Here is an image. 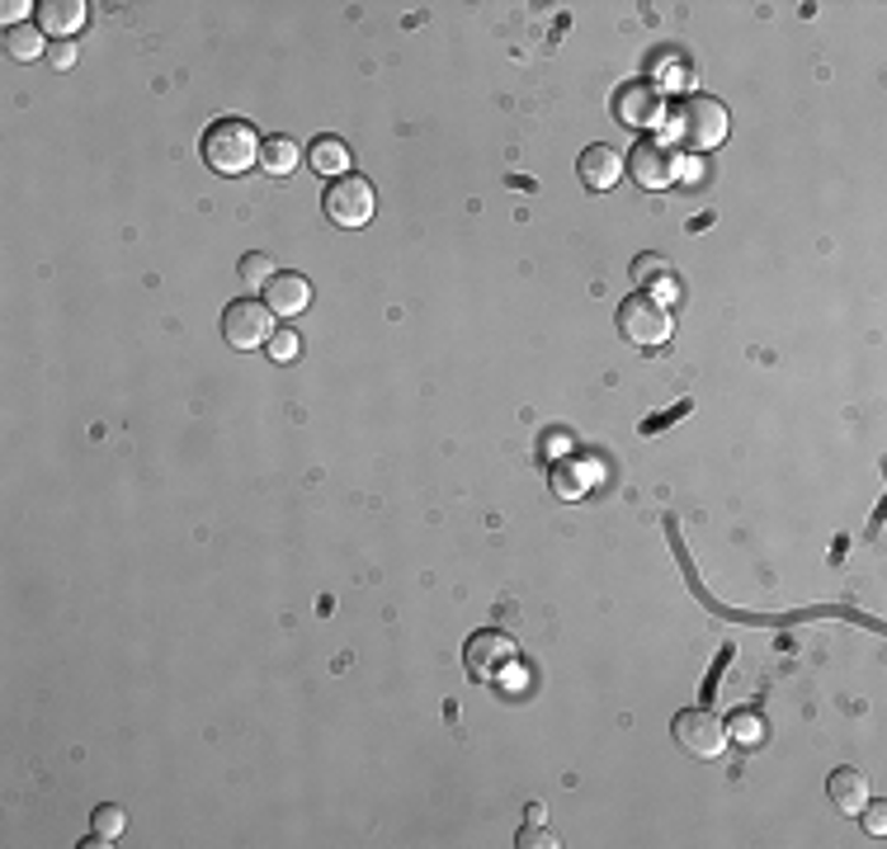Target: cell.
Listing matches in <instances>:
<instances>
[{"instance_id": "cell-5", "label": "cell", "mask_w": 887, "mask_h": 849, "mask_svg": "<svg viewBox=\"0 0 887 849\" xmlns=\"http://www.w3.org/2000/svg\"><path fill=\"white\" fill-rule=\"evenodd\" d=\"M675 742L685 755L694 760H718L727 750V722H718L708 713V708H685V713H675Z\"/></svg>"}, {"instance_id": "cell-6", "label": "cell", "mask_w": 887, "mask_h": 849, "mask_svg": "<svg viewBox=\"0 0 887 849\" xmlns=\"http://www.w3.org/2000/svg\"><path fill=\"white\" fill-rule=\"evenodd\" d=\"M624 170H632V180H638L642 189H671L680 180V151L671 147V142H661V137H642L638 147H632V156L624 161Z\"/></svg>"}, {"instance_id": "cell-13", "label": "cell", "mask_w": 887, "mask_h": 849, "mask_svg": "<svg viewBox=\"0 0 887 849\" xmlns=\"http://www.w3.org/2000/svg\"><path fill=\"white\" fill-rule=\"evenodd\" d=\"M827 793H831V802H835V812L860 816V807L868 802V783H864L860 769H835V774L827 779Z\"/></svg>"}, {"instance_id": "cell-12", "label": "cell", "mask_w": 887, "mask_h": 849, "mask_svg": "<svg viewBox=\"0 0 887 849\" xmlns=\"http://www.w3.org/2000/svg\"><path fill=\"white\" fill-rule=\"evenodd\" d=\"M38 10V29H47V34H57L61 43H67V34H76V29L86 24V0H43Z\"/></svg>"}, {"instance_id": "cell-22", "label": "cell", "mask_w": 887, "mask_h": 849, "mask_svg": "<svg viewBox=\"0 0 887 849\" xmlns=\"http://www.w3.org/2000/svg\"><path fill=\"white\" fill-rule=\"evenodd\" d=\"M860 816H864V830H868V836H883V830H887V807H883V802H864Z\"/></svg>"}, {"instance_id": "cell-17", "label": "cell", "mask_w": 887, "mask_h": 849, "mask_svg": "<svg viewBox=\"0 0 887 849\" xmlns=\"http://www.w3.org/2000/svg\"><path fill=\"white\" fill-rule=\"evenodd\" d=\"M727 742H737V746H760V742H765V717L741 708V713L727 722Z\"/></svg>"}, {"instance_id": "cell-3", "label": "cell", "mask_w": 887, "mask_h": 849, "mask_svg": "<svg viewBox=\"0 0 887 849\" xmlns=\"http://www.w3.org/2000/svg\"><path fill=\"white\" fill-rule=\"evenodd\" d=\"M671 330H675V317L661 297H652V293L624 297V307H619V336L624 340H632L638 350H656V344L671 340Z\"/></svg>"}, {"instance_id": "cell-21", "label": "cell", "mask_w": 887, "mask_h": 849, "mask_svg": "<svg viewBox=\"0 0 887 849\" xmlns=\"http://www.w3.org/2000/svg\"><path fill=\"white\" fill-rule=\"evenodd\" d=\"M632 279L638 283H671V260H661V256H638L632 260Z\"/></svg>"}, {"instance_id": "cell-24", "label": "cell", "mask_w": 887, "mask_h": 849, "mask_svg": "<svg viewBox=\"0 0 887 849\" xmlns=\"http://www.w3.org/2000/svg\"><path fill=\"white\" fill-rule=\"evenodd\" d=\"M519 845L525 849H548V845H558L548 836V830H538V822H529V830H519Z\"/></svg>"}, {"instance_id": "cell-8", "label": "cell", "mask_w": 887, "mask_h": 849, "mask_svg": "<svg viewBox=\"0 0 887 849\" xmlns=\"http://www.w3.org/2000/svg\"><path fill=\"white\" fill-rule=\"evenodd\" d=\"M515 666V642L505 633H478L468 642V670L472 680H501V670Z\"/></svg>"}, {"instance_id": "cell-4", "label": "cell", "mask_w": 887, "mask_h": 849, "mask_svg": "<svg viewBox=\"0 0 887 849\" xmlns=\"http://www.w3.org/2000/svg\"><path fill=\"white\" fill-rule=\"evenodd\" d=\"M269 336H274V312L265 303H256V297L227 303V312H222V340L232 350H260V344H269Z\"/></svg>"}, {"instance_id": "cell-9", "label": "cell", "mask_w": 887, "mask_h": 849, "mask_svg": "<svg viewBox=\"0 0 887 849\" xmlns=\"http://www.w3.org/2000/svg\"><path fill=\"white\" fill-rule=\"evenodd\" d=\"M265 307L274 312V317L293 321L297 312L312 307V283L303 274H274V279L265 283Z\"/></svg>"}, {"instance_id": "cell-20", "label": "cell", "mask_w": 887, "mask_h": 849, "mask_svg": "<svg viewBox=\"0 0 887 849\" xmlns=\"http://www.w3.org/2000/svg\"><path fill=\"white\" fill-rule=\"evenodd\" d=\"M123 826H128V816H123V807H100V812H94V836H100V840L114 845V840L123 836Z\"/></svg>"}, {"instance_id": "cell-14", "label": "cell", "mask_w": 887, "mask_h": 849, "mask_svg": "<svg viewBox=\"0 0 887 849\" xmlns=\"http://www.w3.org/2000/svg\"><path fill=\"white\" fill-rule=\"evenodd\" d=\"M307 166L316 170V176H326V180H340V176H350V147H345L340 137H316Z\"/></svg>"}, {"instance_id": "cell-23", "label": "cell", "mask_w": 887, "mask_h": 849, "mask_svg": "<svg viewBox=\"0 0 887 849\" xmlns=\"http://www.w3.org/2000/svg\"><path fill=\"white\" fill-rule=\"evenodd\" d=\"M71 61H76V47H71V38H67V43H57V47H47V67H53V71H67Z\"/></svg>"}, {"instance_id": "cell-10", "label": "cell", "mask_w": 887, "mask_h": 849, "mask_svg": "<svg viewBox=\"0 0 887 849\" xmlns=\"http://www.w3.org/2000/svg\"><path fill=\"white\" fill-rule=\"evenodd\" d=\"M614 114H619L624 128H652L661 118V94L652 86H624L614 94Z\"/></svg>"}, {"instance_id": "cell-2", "label": "cell", "mask_w": 887, "mask_h": 849, "mask_svg": "<svg viewBox=\"0 0 887 849\" xmlns=\"http://www.w3.org/2000/svg\"><path fill=\"white\" fill-rule=\"evenodd\" d=\"M260 133L256 123L246 118H217L209 123V133H203V161H209L217 176H246L250 166H260Z\"/></svg>"}, {"instance_id": "cell-7", "label": "cell", "mask_w": 887, "mask_h": 849, "mask_svg": "<svg viewBox=\"0 0 887 849\" xmlns=\"http://www.w3.org/2000/svg\"><path fill=\"white\" fill-rule=\"evenodd\" d=\"M326 217L336 227H369V217H373V184L363 180V176H340V180H330V189H326Z\"/></svg>"}, {"instance_id": "cell-11", "label": "cell", "mask_w": 887, "mask_h": 849, "mask_svg": "<svg viewBox=\"0 0 887 849\" xmlns=\"http://www.w3.org/2000/svg\"><path fill=\"white\" fill-rule=\"evenodd\" d=\"M576 170H581V184L585 189H614V184L624 180V156L614 151V147H605V142H595V147L581 151Z\"/></svg>"}, {"instance_id": "cell-16", "label": "cell", "mask_w": 887, "mask_h": 849, "mask_svg": "<svg viewBox=\"0 0 887 849\" xmlns=\"http://www.w3.org/2000/svg\"><path fill=\"white\" fill-rule=\"evenodd\" d=\"M5 53H10L14 61L43 57V53H47V47H43V29H38V24H14V29H5Z\"/></svg>"}, {"instance_id": "cell-25", "label": "cell", "mask_w": 887, "mask_h": 849, "mask_svg": "<svg viewBox=\"0 0 887 849\" xmlns=\"http://www.w3.org/2000/svg\"><path fill=\"white\" fill-rule=\"evenodd\" d=\"M24 10H29V5H24V0H10V5H0V14H5V24H10V29H14V24H20V20H24Z\"/></svg>"}, {"instance_id": "cell-18", "label": "cell", "mask_w": 887, "mask_h": 849, "mask_svg": "<svg viewBox=\"0 0 887 849\" xmlns=\"http://www.w3.org/2000/svg\"><path fill=\"white\" fill-rule=\"evenodd\" d=\"M297 354H303V340H297V330L283 326V330H274V336H269V359H274V364H293Z\"/></svg>"}, {"instance_id": "cell-1", "label": "cell", "mask_w": 887, "mask_h": 849, "mask_svg": "<svg viewBox=\"0 0 887 849\" xmlns=\"http://www.w3.org/2000/svg\"><path fill=\"white\" fill-rule=\"evenodd\" d=\"M671 142L680 151H694V156H704V151H712V147H722V137H727V104L722 100H712V94H685L675 109H671Z\"/></svg>"}, {"instance_id": "cell-19", "label": "cell", "mask_w": 887, "mask_h": 849, "mask_svg": "<svg viewBox=\"0 0 887 849\" xmlns=\"http://www.w3.org/2000/svg\"><path fill=\"white\" fill-rule=\"evenodd\" d=\"M279 270H274V260L269 256H260V250H250V256H242V279L246 283H256V288H265L269 279H274Z\"/></svg>"}, {"instance_id": "cell-15", "label": "cell", "mask_w": 887, "mask_h": 849, "mask_svg": "<svg viewBox=\"0 0 887 849\" xmlns=\"http://www.w3.org/2000/svg\"><path fill=\"white\" fill-rule=\"evenodd\" d=\"M303 161V151H297L293 137H265L260 147V166L269 170V176H293V166Z\"/></svg>"}]
</instances>
